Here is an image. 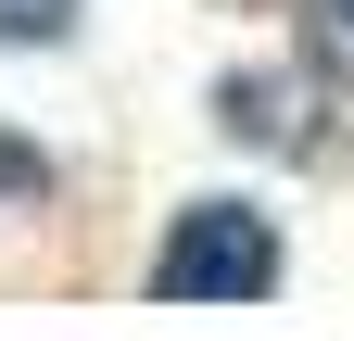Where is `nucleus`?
<instances>
[{
  "label": "nucleus",
  "instance_id": "nucleus-3",
  "mask_svg": "<svg viewBox=\"0 0 354 341\" xmlns=\"http://www.w3.org/2000/svg\"><path fill=\"white\" fill-rule=\"evenodd\" d=\"M317 64H354V0H317Z\"/></svg>",
  "mask_w": 354,
  "mask_h": 341
},
{
  "label": "nucleus",
  "instance_id": "nucleus-1",
  "mask_svg": "<svg viewBox=\"0 0 354 341\" xmlns=\"http://www.w3.org/2000/svg\"><path fill=\"white\" fill-rule=\"evenodd\" d=\"M152 291L165 304H253V291H279V228L253 202H190L177 240L152 253Z\"/></svg>",
  "mask_w": 354,
  "mask_h": 341
},
{
  "label": "nucleus",
  "instance_id": "nucleus-2",
  "mask_svg": "<svg viewBox=\"0 0 354 341\" xmlns=\"http://www.w3.org/2000/svg\"><path fill=\"white\" fill-rule=\"evenodd\" d=\"M76 26V0H0V51H51Z\"/></svg>",
  "mask_w": 354,
  "mask_h": 341
}]
</instances>
